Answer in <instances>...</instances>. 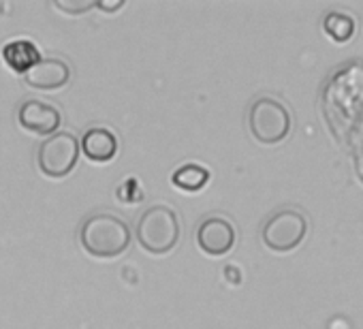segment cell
<instances>
[{
	"mask_svg": "<svg viewBox=\"0 0 363 329\" xmlns=\"http://www.w3.org/2000/svg\"><path fill=\"white\" fill-rule=\"evenodd\" d=\"M128 225L113 214H94L84 221L79 231L82 248L96 259H116L130 246Z\"/></svg>",
	"mask_w": 363,
	"mask_h": 329,
	"instance_id": "cell-1",
	"label": "cell"
},
{
	"mask_svg": "<svg viewBox=\"0 0 363 329\" xmlns=\"http://www.w3.org/2000/svg\"><path fill=\"white\" fill-rule=\"evenodd\" d=\"M139 246L150 255H167L175 248L179 240V221L177 214L167 206L147 208L135 229Z\"/></svg>",
	"mask_w": 363,
	"mask_h": 329,
	"instance_id": "cell-2",
	"label": "cell"
},
{
	"mask_svg": "<svg viewBox=\"0 0 363 329\" xmlns=\"http://www.w3.org/2000/svg\"><path fill=\"white\" fill-rule=\"evenodd\" d=\"M291 124L293 120H291L289 109L272 96L257 99L248 111V126H250L252 137L267 145L280 143L282 139H286L291 133Z\"/></svg>",
	"mask_w": 363,
	"mask_h": 329,
	"instance_id": "cell-3",
	"label": "cell"
},
{
	"mask_svg": "<svg viewBox=\"0 0 363 329\" xmlns=\"http://www.w3.org/2000/svg\"><path fill=\"white\" fill-rule=\"evenodd\" d=\"M79 158V141L73 133H54L41 141L37 150V164L48 178L69 176Z\"/></svg>",
	"mask_w": 363,
	"mask_h": 329,
	"instance_id": "cell-4",
	"label": "cell"
},
{
	"mask_svg": "<svg viewBox=\"0 0 363 329\" xmlns=\"http://www.w3.org/2000/svg\"><path fill=\"white\" fill-rule=\"evenodd\" d=\"M306 233H308V218L293 208H284L267 218L261 238L269 250L291 252L303 242Z\"/></svg>",
	"mask_w": 363,
	"mask_h": 329,
	"instance_id": "cell-5",
	"label": "cell"
},
{
	"mask_svg": "<svg viewBox=\"0 0 363 329\" xmlns=\"http://www.w3.org/2000/svg\"><path fill=\"white\" fill-rule=\"evenodd\" d=\"M199 248L210 257H225L235 244V229L223 216L206 218L197 229Z\"/></svg>",
	"mask_w": 363,
	"mask_h": 329,
	"instance_id": "cell-6",
	"label": "cell"
},
{
	"mask_svg": "<svg viewBox=\"0 0 363 329\" xmlns=\"http://www.w3.org/2000/svg\"><path fill=\"white\" fill-rule=\"evenodd\" d=\"M18 120L22 124V128H26L28 133L35 135H54L62 122L60 111L39 99H28L20 105L18 111Z\"/></svg>",
	"mask_w": 363,
	"mask_h": 329,
	"instance_id": "cell-7",
	"label": "cell"
},
{
	"mask_svg": "<svg viewBox=\"0 0 363 329\" xmlns=\"http://www.w3.org/2000/svg\"><path fill=\"white\" fill-rule=\"evenodd\" d=\"M71 79V67L60 58H41L26 75L24 82L35 90H60Z\"/></svg>",
	"mask_w": 363,
	"mask_h": 329,
	"instance_id": "cell-8",
	"label": "cell"
},
{
	"mask_svg": "<svg viewBox=\"0 0 363 329\" xmlns=\"http://www.w3.org/2000/svg\"><path fill=\"white\" fill-rule=\"evenodd\" d=\"M79 150L94 162H109L118 154V137L109 128H90L84 133Z\"/></svg>",
	"mask_w": 363,
	"mask_h": 329,
	"instance_id": "cell-9",
	"label": "cell"
},
{
	"mask_svg": "<svg viewBox=\"0 0 363 329\" xmlns=\"http://www.w3.org/2000/svg\"><path fill=\"white\" fill-rule=\"evenodd\" d=\"M3 58L11 71L26 75L41 60V52L35 43L18 39V41H11L3 48Z\"/></svg>",
	"mask_w": 363,
	"mask_h": 329,
	"instance_id": "cell-10",
	"label": "cell"
},
{
	"mask_svg": "<svg viewBox=\"0 0 363 329\" xmlns=\"http://www.w3.org/2000/svg\"><path fill=\"white\" fill-rule=\"evenodd\" d=\"M171 182L186 193H197L210 182V172L206 167H201V164H195V162L182 164L177 172H173Z\"/></svg>",
	"mask_w": 363,
	"mask_h": 329,
	"instance_id": "cell-11",
	"label": "cell"
},
{
	"mask_svg": "<svg viewBox=\"0 0 363 329\" xmlns=\"http://www.w3.org/2000/svg\"><path fill=\"white\" fill-rule=\"evenodd\" d=\"M323 30L325 35L335 41V43H346L354 37L357 24L350 16L340 13V11H329L323 20Z\"/></svg>",
	"mask_w": 363,
	"mask_h": 329,
	"instance_id": "cell-12",
	"label": "cell"
},
{
	"mask_svg": "<svg viewBox=\"0 0 363 329\" xmlns=\"http://www.w3.org/2000/svg\"><path fill=\"white\" fill-rule=\"evenodd\" d=\"M54 7L69 16H82L96 7V0H54Z\"/></svg>",
	"mask_w": 363,
	"mask_h": 329,
	"instance_id": "cell-13",
	"label": "cell"
},
{
	"mask_svg": "<svg viewBox=\"0 0 363 329\" xmlns=\"http://www.w3.org/2000/svg\"><path fill=\"white\" fill-rule=\"evenodd\" d=\"M124 7V0H116V3H103V0H96V9H103V11H116Z\"/></svg>",
	"mask_w": 363,
	"mask_h": 329,
	"instance_id": "cell-14",
	"label": "cell"
}]
</instances>
